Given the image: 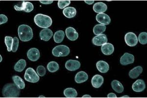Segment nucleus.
Listing matches in <instances>:
<instances>
[{"mask_svg": "<svg viewBox=\"0 0 147 98\" xmlns=\"http://www.w3.org/2000/svg\"><path fill=\"white\" fill-rule=\"evenodd\" d=\"M63 14L68 18H72L76 15L77 10L74 7H67L64 9Z\"/></svg>", "mask_w": 147, "mask_h": 98, "instance_id": "22", "label": "nucleus"}, {"mask_svg": "<svg viewBox=\"0 0 147 98\" xmlns=\"http://www.w3.org/2000/svg\"><path fill=\"white\" fill-rule=\"evenodd\" d=\"M84 2H85V3L88 4V5H92V4H93L94 3V1H87V0H85V1H84Z\"/></svg>", "mask_w": 147, "mask_h": 98, "instance_id": "38", "label": "nucleus"}, {"mask_svg": "<svg viewBox=\"0 0 147 98\" xmlns=\"http://www.w3.org/2000/svg\"><path fill=\"white\" fill-rule=\"evenodd\" d=\"M14 8L17 11L23 10L24 11L28 13L34 10V6L33 4L30 2L23 1L22 2L21 7H18L17 5H15L14 6Z\"/></svg>", "mask_w": 147, "mask_h": 98, "instance_id": "7", "label": "nucleus"}, {"mask_svg": "<svg viewBox=\"0 0 147 98\" xmlns=\"http://www.w3.org/2000/svg\"><path fill=\"white\" fill-rule=\"evenodd\" d=\"M34 21L38 27L48 28L52 25V19L50 17L43 14H37L34 18Z\"/></svg>", "mask_w": 147, "mask_h": 98, "instance_id": "3", "label": "nucleus"}, {"mask_svg": "<svg viewBox=\"0 0 147 98\" xmlns=\"http://www.w3.org/2000/svg\"><path fill=\"white\" fill-rule=\"evenodd\" d=\"M66 35L69 40L74 41L78 39L79 33L73 27H68L65 30Z\"/></svg>", "mask_w": 147, "mask_h": 98, "instance_id": "11", "label": "nucleus"}, {"mask_svg": "<svg viewBox=\"0 0 147 98\" xmlns=\"http://www.w3.org/2000/svg\"><path fill=\"white\" fill-rule=\"evenodd\" d=\"M36 72L37 74L40 76H44L46 75V68L42 65H40V66L37 67L36 69Z\"/></svg>", "mask_w": 147, "mask_h": 98, "instance_id": "33", "label": "nucleus"}, {"mask_svg": "<svg viewBox=\"0 0 147 98\" xmlns=\"http://www.w3.org/2000/svg\"><path fill=\"white\" fill-rule=\"evenodd\" d=\"M59 64L55 62H51L47 64V69L50 72L55 73L59 70Z\"/></svg>", "mask_w": 147, "mask_h": 98, "instance_id": "29", "label": "nucleus"}, {"mask_svg": "<svg viewBox=\"0 0 147 98\" xmlns=\"http://www.w3.org/2000/svg\"><path fill=\"white\" fill-rule=\"evenodd\" d=\"M92 43L96 46H102L107 42V35L105 34H100L93 37L92 40Z\"/></svg>", "mask_w": 147, "mask_h": 98, "instance_id": "10", "label": "nucleus"}, {"mask_svg": "<svg viewBox=\"0 0 147 98\" xmlns=\"http://www.w3.org/2000/svg\"><path fill=\"white\" fill-rule=\"evenodd\" d=\"M39 2L45 5H49L53 3L54 1H39Z\"/></svg>", "mask_w": 147, "mask_h": 98, "instance_id": "36", "label": "nucleus"}, {"mask_svg": "<svg viewBox=\"0 0 147 98\" xmlns=\"http://www.w3.org/2000/svg\"><path fill=\"white\" fill-rule=\"evenodd\" d=\"M19 46V39L18 38L15 37L13 38V44H12V51L15 53L17 51L18 48Z\"/></svg>", "mask_w": 147, "mask_h": 98, "instance_id": "34", "label": "nucleus"}, {"mask_svg": "<svg viewBox=\"0 0 147 98\" xmlns=\"http://www.w3.org/2000/svg\"><path fill=\"white\" fill-rule=\"evenodd\" d=\"M94 11L98 14H102L106 11L107 9V5L102 2H98L95 3L93 7Z\"/></svg>", "mask_w": 147, "mask_h": 98, "instance_id": "18", "label": "nucleus"}, {"mask_svg": "<svg viewBox=\"0 0 147 98\" xmlns=\"http://www.w3.org/2000/svg\"><path fill=\"white\" fill-rule=\"evenodd\" d=\"M125 43L129 46H136L138 43V38L135 33L132 32H127L125 36Z\"/></svg>", "mask_w": 147, "mask_h": 98, "instance_id": "6", "label": "nucleus"}, {"mask_svg": "<svg viewBox=\"0 0 147 98\" xmlns=\"http://www.w3.org/2000/svg\"><path fill=\"white\" fill-rule=\"evenodd\" d=\"M2 60H3V58H2V55H0V62H2Z\"/></svg>", "mask_w": 147, "mask_h": 98, "instance_id": "41", "label": "nucleus"}, {"mask_svg": "<svg viewBox=\"0 0 147 98\" xmlns=\"http://www.w3.org/2000/svg\"><path fill=\"white\" fill-rule=\"evenodd\" d=\"M132 88L134 92H141L145 89V83L143 80L140 79L137 80L133 83Z\"/></svg>", "mask_w": 147, "mask_h": 98, "instance_id": "13", "label": "nucleus"}, {"mask_svg": "<svg viewBox=\"0 0 147 98\" xmlns=\"http://www.w3.org/2000/svg\"><path fill=\"white\" fill-rule=\"evenodd\" d=\"M121 98H129V96H127V95H125V96L121 97Z\"/></svg>", "mask_w": 147, "mask_h": 98, "instance_id": "40", "label": "nucleus"}, {"mask_svg": "<svg viewBox=\"0 0 147 98\" xmlns=\"http://www.w3.org/2000/svg\"><path fill=\"white\" fill-rule=\"evenodd\" d=\"M70 50L66 45H60L55 46L52 51V54L55 57H66L69 55Z\"/></svg>", "mask_w": 147, "mask_h": 98, "instance_id": "4", "label": "nucleus"}, {"mask_svg": "<svg viewBox=\"0 0 147 98\" xmlns=\"http://www.w3.org/2000/svg\"><path fill=\"white\" fill-rule=\"evenodd\" d=\"M111 87L116 92L118 93H121L123 92L124 90V87L120 82L117 80H114L111 83Z\"/></svg>", "mask_w": 147, "mask_h": 98, "instance_id": "23", "label": "nucleus"}, {"mask_svg": "<svg viewBox=\"0 0 147 98\" xmlns=\"http://www.w3.org/2000/svg\"><path fill=\"white\" fill-rule=\"evenodd\" d=\"M97 69L102 73H106L109 70V66L107 62L102 60L96 63Z\"/></svg>", "mask_w": 147, "mask_h": 98, "instance_id": "17", "label": "nucleus"}, {"mask_svg": "<svg viewBox=\"0 0 147 98\" xmlns=\"http://www.w3.org/2000/svg\"><path fill=\"white\" fill-rule=\"evenodd\" d=\"M96 19L97 22H99L101 25H109L111 22V19L109 16L107 14L104 13L97 14Z\"/></svg>", "mask_w": 147, "mask_h": 98, "instance_id": "14", "label": "nucleus"}, {"mask_svg": "<svg viewBox=\"0 0 147 98\" xmlns=\"http://www.w3.org/2000/svg\"><path fill=\"white\" fill-rule=\"evenodd\" d=\"M39 98H45V96H39Z\"/></svg>", "mask_w": 147, "mask_h": 98, "instance_id": "42", "label": "nucleus"}, {"mask_svg": "<svg viewBox=\"0 0 147 98\" xmlns=\"http://www.w3.org/2000/svg\"><path fill=\"white\" fill-rule=\"evenodd\" d=\"M27 65L26 61L24 59H20L17 62L14 67V69L18 72H21L23 71Z\"/></svg>", "mask_w": 147, "mask_h": 98, "instance_id": "24", "label": "nucleus"}, {"mask_svg": "<svg viewBox=\"0 0 147 98\" xmlns=\"http://www.w3.org/2000/svg\"><path fill=\"white\" fill-rule=\"evenodd\" d=\"M88 79V76L87 74L84 71H80L76 74L75 80L77 83H83L87 81Z\"/></svg>", "mask_w": 147, "mask_h": 98, "instance_id": "20", "label": "nucleus"}, {"mask_svg": "<svg viewBox=\"0 0 147 98\" xmlns=\"http://www.w3.org/2000/svg\"><path fill=\"white\" fill-rule=\"evenodd\" d=\"M105 30H106V26L105 25L98 24L94 26L93 31L95 35H98L104 32H105Z\"/></svg>", "mask_w": 147, "mask_h": 98, "instance_id": "28", "label": "nucleus"}, {"mask_svg": "<svg viewBox=\"0 0 147 98\" xmlns=\"http://www.w3.org/2000/svg\"><path fill=\"white\" fill-rule=\"evenodd\" d=\"M80 67V62L78 60L70 59L65 63V68L70 71H75Z\"/></svg>", "mask_w": 147, "mask_h": 98, "instance_id": "8", "label": "nucleus"}, {"mask_svg": "<svg viewBox=\"0 0 147 98\" xmlns=\"http://www.w3.org/2000/svg\"><path fill=\"white\" fill-rule=\"evenodd\" d=\"M101 51H102V53L104 55H111L113 53L114 51V47L112 44L107 43L102 45Z\"/></svg>", "mask_w": 147, "mask_h": 98, "instance_id": "19", "label": "nucleus"}, {"mask_svg": "<svg viewBox=\"0 0 147 98\" xmlns=\"http://www.w3.org/2000/svg\"><path fill=\"white\" fill-rule=\"evenodd\" d=\"M18 33L20 40L23 42L30 41L33 37V32L32 28L27 25L19 26Z\"/></svg>", "mask_w": 147, "mask_h": 98, "instance_id": "2", "label": "nucleus"}, {"mask_svg": "<svg viewBox=\"0 0 147 98\" xmlns=\"http://www.w3.org/2000/svg\"><path fill=\"white\" fill-rule=\"evenodd\" d=\"M120 63L122 65H127L132 64L134 62V57L132 54L125 53L121 57Z\"/></svg>", "mask_w": 147, "mask_h": 98, "instance_id": "12", "label": "nucleus"}, {"mask_svg": "<svg viewBox=\"0 0 147 98\" xmlns=\"http://www.w3.org/2000/svg\"><path fill=\"white\" fill-rule=\"evenodd\" d=\"M0 19H1V20H0V24L1 25L6 23L8 21L7 17L4 14H1L0 15Z\"/></svg>", "mask_w": 147, "mask_h": 98, "instance_id": "35", "label": "nucleus"}, {"mask_svg": "<svg viewBox=\"0 0 147 98\" xmlns=\"http://www.w3.org/2000/svg\"><path fill=\"white\" fill-rule=\"evenodd\" d=\"M108 98H117V96L115 94L113 93H110L107 95Z\"/></svg>", "mask_w": 147, "mask_h": 98, "instance_id": "37", "label": "nucleus"}, {"mask_svg": "<svg viewBox=\"0 0 147 98\" xmlns=\"http://www.w3.org/2000/svg\"><path fill=\"white\" fill-rule=\"evenodd\" d=\"M12 80H13L14 83L20 89H23L25 87V83L20 76H12Z\"/></svg>", "mask_w": 147, "mask_h": 98, "instance_id": "25", "label": "nucleus"}, {"mask_svg": "<svg viewBox=\"0 0 147 98\" xmlns=\"http://www.w3.org/2000/svg\"><path fill=\"white\" fill-rule=\"evenodd\" d=\"M82 98H91V96L89 95H84L82 97Z\"/></svg>", "mask_w": 147, "mask_h": 98, "instance_id": "39", "label": "nucleus"}, {"mask_svg": "<svg viewBox=\"0 0 147 98\" xmlns=\"http://www.w3.org/2000/svg\"><path fill=\"white\" fill-rule=\"evenodd\" d=\"M20 89L15 83L6 84L2 90V94L5 98H17L20 94Z\"/></svg>", "mask_w": 147, "mask_h": 98, "instance_id": "1", "label": "nucleus"}, {"mask_svg": "<svg viewBox=\"0 0 147 98\" xmlns=\"http://www.w3.org/2000/svg\"><path fill=\"white\" fill-rule=\"evenodd\" d=\"M71 3L70 1H63V0H60L58 1L57 3V5L58 7L60 9H64L66 8V7L70 5Z\"/></svg>", "mask_w": 147, "mask_h": 98, "instance_id": "32", "label": "nucleus"}, {"mask_svg": "<svg viewBox=\"0 0 147 98\" xmlns=\"http://www.w3.org/2000/svg\"><path fill=\"white\" fill-rule=\"evenodd\" d=\"M13 41V38L12 37L7 36L5 38V43L7 46L8 52H11V51H12Z\"/></svg>", "mask_w": 147, "mask_h": 98, "instance_id": "30", "label": "nucleus"}, {"mask_svg": "<svg viewBox=\"0 0 147 98\" xmlns=\"http://www.w3.org/2000/svg\"><path fill=\"white\" fill-rule=\"evenodd\" d=\"M147 33L146 32H143L139 34L138 41L142 45H145L147 43Z\"/></svg>", "mask_w": 147, "mask_h": 98, "instance_id": "31", "label": "nucleus"}, {"mask_svg": "<svg viewBox=\"0 0 147 98\" xmlns=\"http://www.w3.org/2000/svg\"><path fill=\"white\" fill-rule=\"evenodd\" d=\"M53 35L52 30L49 28H44L41 30L39 33L40 39L44 41H48Z\"/></svg>", "mask_w": 147, "mask_h": 98, "instance_id": "15", "label": "nucleus"}, {"mask_svg": "<svg viewBox=\"0 0 147 98\" xmlns=\"http://www.w3.org/2000/svg\"><path fill=\"white\" fill-rule=\"evenodd\" d=\"M39 76L36 73L33 68H28L26 71L24 78L27 82L32 83H36L38 82L40 79Z\"/></svg>", "mask_w": 147, "mask_h": 98, "instance_id": "5", "label": "nucleus"}, {"mask_svg": "<svg viewBox=\"0 0 147 98\" xmlns=\"http://www.w3.org/2000/svg\"><path fill=\"white\" fill-rule=\"evenodd\" d=\"M142 72L143 68L140 66H138L130 70L129 72V76L132 79H136L140 75Z\"/></svg>", "mask_w": 147, "mask_h": 98, "instance_id": "21", "label": "nucleus"}, {"mask_svg": "<svg viewBox=\"0 0 147 98\" xmlns=\"http://www.w3.org/2000/svg\"><path fill=\"white\" fill-rule=\"evenodd\" d=\"M63 93L64 95L66 98H76L78 96V92L74 88H66L64 90Z\"/></svg>", "mask_w": 147, "mask_h": 98, "instance_id": "26", "label": "nucleus"}, {"mask_svg": "<svg viewBox=\"0 0 147 98\" xmlns=\"http://www.w3.org/2000/svg\"><path fill=\"white\" fill-rule=\"evenodd\" d=\"M27 57L32 62H36L40 58V54L38 49L35 48H31L27 52Z\"/></svg>", "mask_w": 147, "mask_h": 98, "instance_id": "9", "label": "nucleus"}, {"mask_svg": "<svg viewBox=\"0 0 147 98\" xmlns=\"http://www.w3.org/2000/svg\"><path fill=\"white\" fill-rule=\"evenodd\" d=\"M104 82V78L101 75H96L91 80L92 86L95 88H99L101 87Z\"/></svg>", "mask_w": 147, "mask_h": 98, "instance_id": "16", "label": "nucleus"}, {"mask_svg": "<svg viewBox=\"0 0 147 98\" xmlns=\"http://www.w3.org/2000/svg\"><path fill=\"white\" fill-rule=\"evenodd\" d=\"M65 37V33L63 30H60L55 32L54 35V41L57 43H61Z\"/></svg>", "mask_w": 147, "mask_h": 98, "instance_id": "27", "label": "nucleus"}]
</instances>
